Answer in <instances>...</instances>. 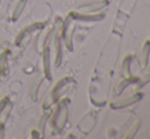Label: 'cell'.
Instances as JSON below:
<instances>
[{
	"label": "cell",
	"instance_id": "cell-1",
	"mask_svg": "<svg viewBox=\"0 0 150 139\" xmlns=\"http://www.w3.org/2000/svg\"><path fill=\"white\" fill-rule=\"evenodd\" d=\"M25 1L26 0H22V1L20 2V4H18V6L16 7V13H14V18H16V16H18V14L21 13V10L23 9V7H24V5H25Z\"/></svg>",
	"mask_w": 150,
	"mask_h": 139
}]
</instances>
